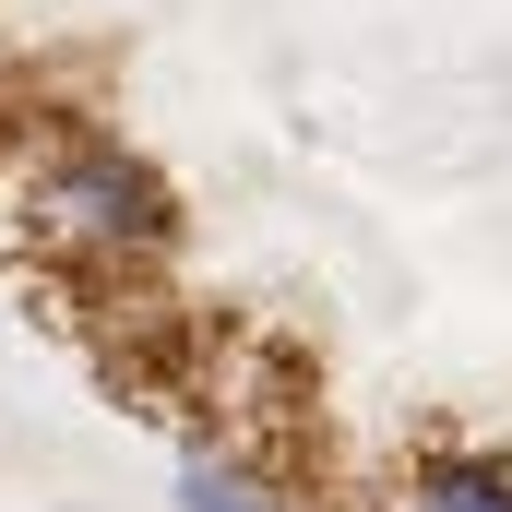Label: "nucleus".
<instances>
[{
    "label": "nucleus",
    "mask_w": 512,
    "mask_h": 512,
    "mask_svg": "<svg viewBox=\"0 0 512 512\" xmlns=\"http://www.w3.org/2000/svg\"><path fill=\"white\" fill-rule=\"evenodd\" d=\"M179 512H274V489L251 465H227V453H191L179 465Z\"/></svg>",
    "instance_id": "7ed1b4c3"
},
{
    "label": "nucleus",
    "mask_w": 512,
    "mask_h": 512,
    "mask_svg": "<svg viewBox=\"0 0 512 512\" xmlns=\"http://www.w3.org/2000/svg\"><path fill=\"white\" fill-rule=\"evenodd\" d=\"M24 239L48 262H84V274H143V262L179 251V191L108 143V131H72L36 179H24Z\"/></svg>",
    "instance_id": "f257e3e1"
},
{
    "label": "nucleus",
    "mask_w": 512,
    "mask_h": 512,
    "mask_svg": "<svg viewBox=\"0 0 512 512\" xmlns=\"http://www.w3.org/2000/svg\"><path fill=\"white\" fill-rule=\"evenodd\" d=\"M393 512H512V465L501 453H429Z\"/></svg>",
    "instance_id": "f03ea898"
}]
</instances>
